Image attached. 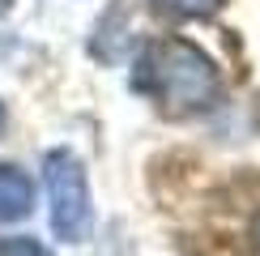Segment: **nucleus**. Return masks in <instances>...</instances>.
<instances>
[{
	"label": "nucleus",
	"instance_id": "nucleus-1",
	"mask_svg": "<svg viewBox=\"0 0 260 256\" xmlns=\"http://www.w3.org/2000/svg\"><path fill=\"white\" fill-rule=\"evenodd\" d=\"M133 85L167 115H197L222 99V73L197 43L154 39L141 47Z\"/></svg>",
	"mask_w": 260,
	"mask_h": 256
},
{
	"label": "nucleus",
	"instance_id": "nucleus-2",
	"mask_svg": "<svg viewBox=\"0 0 260 256\" xmlns=\"http://www.w3.org/2000/svg\"><path fill=\"white\" fill-rule=\"evenodd\" d=\"M43 179H47V201H51V231L64 243H81L94 222V201H90V175L85 163L73 149H47L43 154Z\"/></svg>",
	"mask_w": 260,
	"mask_h": 256
},
{
	"label": "nucleus",
	"instance_id": "nucleus-3",
	"mask_svg": "<svg viewBox=\"0 0 260 256\" xmlns=\"http://www.w3.org/2000/svg\"><path fill=\"white\" fill-rule=\"evenodd\" d=\"M35 209V184L17 163H0V222H21Z\"/></svg>",
	"mask_w": 260,
	"mask_h": 256
},
{
	"label": "nucleus",
	"instance_id": "nucleus-4",
	"mask_svg": "<svg viewBox=\"0 0 260 256\" xmlns=\"http://www.w3.org/2000/svg\"><path fill=\"white\" fill-rule=\"evenodd\" d=\"M149 5H154L158 13H167V17L192 21V17H209V13H218L226 0H149Z\"/></svg>",
	"mask_w": 260,
	"mask_h": 256
},
{
	"label": "nucleus",
	"instance_id": "nucleus-5",
	"mask_svg": "<svg viewBox=\"0 0 260 256\" xmlns=\"http://www.w3.org/2000/svg\"><path fill=\"white\" fill-rule=\"evenodd\" d=\"M0 256H51V252L30 235H9V239H0Z\"/></svg>",
	"mask_w": 260,
	"mask_h": 256
},
{
	"label": "nucleus",
	"instance_id": "nucleus-6",
	"mask_svg": "<svg viewBox=\"0 0 260 256\" xmlns=\"http://www.w3.org/2000/svg\"><path fill=\"white\" fill-rule=\"evenodd\" d=\"M252 243H256V248H260V213H256V218H252Z\"/></svg>",
	"mask_w": 260,
	"mask_h": 256
},
{
	"label": "nucleus",
	"instance_id": "nucleus-7",
	"mask_svg": "<svg viewBox=\"0 0 260 256\" xmlns=\"http://www.w3.org/2000/svg\"><path fill=\"white\" fill-rule=\"evenodd\" d=\"M5 13H9V0H0V17H5Z\"/></svg>",
	"mask_w": 260,
	"mask_h": 256
},
{
	"label": "nucleus",
	"instance_id": "nucleus-8",
	"mask_svg": "<svg viewBox=\"0 0 260 256\" xmlns=\"http://www.w3.org/2000/svg\"><path fill=\"white\" fill-rule=\"evenodd\" d=\"M0 128H5V103H0Z\"/></svg>",
	"mask_w": 260,
	"mask_h": 256
}]
</instances>
